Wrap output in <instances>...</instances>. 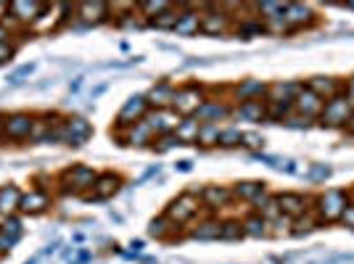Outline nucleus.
<instances>
[{
  "label": "nucleus",
  "mask_w": 354,
  "mask_h": 264,
  "mask_svg": "<svg viewBox=\"0 0 354 264\" xmlns=\"http://www.w3.org/2000/svg\"><path fill=\"white\" fill-rule=\"evenodd\" d=\"M346 206H349V193L344 188H325L317 196H312V214L317 217L320 227L341 222V214Z\"/></svg>",
  "instance_id": "nucleus-1"
},
{
  "label": "nucleus",
  "mask_w": 354,
  "mask_h": 264,
  "mask_svg": "<svg viewBox=\"0 0 354 264\" xmlns=\"http://www.w3.org/2000/svg\"><path fill=\"white\" fill-rule=\"evenodd\" d=\"M201 35H230L236 32V16L233 8L236 6H227V3H201Z\"/></svg>",
  "instance_id": "nucleus-2"
},
{
  "label": "nucleus",
  "mask_w": 354,
  "mask_h": 264,
  "mask_svg": "<svg viewBox=\"0 0 354 264\" xmlns=\"http://www.w3.org/2000/svg\"><path fill=\"white\" fill-rule=\"evenodd\" d=\"M198 193H201V188H198V191L180 193V196L172 198L169 206L164 209V217L169 222H175V225H180V227H185V225L191 220H196L198 211H201V198H198Z\"/></svg>",
  "instance_id": "nucleus-3"
},
{
  "label": "nucleus",
  "mask_w": 354,
  "mask_h": 264,
  "mask_svg": "<svg viewBox=\"0 0 354 264\" xmlns=\"http://www.w3.org/2000/svg\"><path fill=\"white\" fill-rule=\"evenodd\" d=\"M352 114H354V106L349 103V98L341 93L336 98L325 101L323 114L317 117V127H323V130H346Z\"/></svg>",
  "instance_id": "nucleus-4"
},
{
  "label": "nucleus",
  "mask_w": 354,
  "mask_h": 264,
  "mask_svg": "<svg viewBox=\"0 0 354 264\" xmlns=\"http://www.w3.org/2000/svg\"><path fill=\"white\" fill-rule=\"evenodd\" d=\"M207 88L201 82H185L175 88V98H172V111L177 117H193L198 111V106L207 101Z\"/></svg>",
  "instance_id": "nucleus-5"
},
{
  "label": "nucleus",
  "mask_w": 354,
  "mask_h": 264,
  "mask_svg": "<svg viewBox=\"0 0 354 264\" xmlns=\"http://www.w3.org/2000/svg\"><path fill=\"white\" fill-rule=\"evenodd\" d=\"M286 19H288V30H291V35L310 32L320 24L317 11H315L312 6H307V3H286Z\"/></svg>",
  "instance_id": "nucleus-6"
},
{
  "label": "nucleus",
  "mask_w": 354,
  "mask_h": 264,
  "mask_svg": "<svg viewBox=\"0 0 354 264\" xmlns=\"http://www.w3.org/2000/svg\"><path fill=\"white\" fill-rule=\"evenodd\" d=\"M148 111H151V106H148L146 95H130L124 106L119 109L117 114V122H114V130L117 132H124L127 127H133L138 122H143L148 117Z\"/></svg>",
  "instance_id": "nucleus-7"
},
{
  "label": "nucleus",
  "mask_w": 354,
  "mask_h": 264,
  "mask_svg": "<svg viewBox=\"0 0 354 264\" xmlns=\"http://www.w3.org/2000/svg\"><path fill=\"white\" fill-rule=\"evenodd\" d=\"M267 90H270V82L265 79H241L236 85H230L227 93H230V103L238 106V103H249V101H267Z\"/></svg>",
  "instance_id": "nucleus-8"
},
{
  "label": "nucleus",
  "mask_w": 354,
  "mask_h": 264,
  "mask_svg": "<svg viewBox=\"0 0 354 264\" xmlns=\"http://www.w3.org/2000/svg\"><path fill=\"white\" fill-rule=\"evenodd\" d=\"M198 124H220V122H230L233 119V103L220 101V98H207L198 106V111L193 114Z\"/></svg>",
  "instance_id": "nucleus-9"
},
{
  "label": "nucleus",
  "mask_w": 354,
  "mask_h": 264,
  "mask_svg": "<svg viewBox=\"0 0 354 264\" xmlns=\"http://www.w3.org/2000/svg\"><path fill=\"white\" fill-rule=\"evenodd\" d=\"M275 198H278V206H281V214L288 217V220H299V217L312 211V196H304V193L283 191L275 193Z\"/></svg>",
  "instance_id": "nucleus-10"
},
{
  "label": "nucleus",
  "mask_w": 354,
  "mask_h": 264,
  "mask_svg": "<svg viewBox=\"0 0 354 264\" xmlns=\"http://www.w3.org/2000/svg\"><path fill=\"white\" fill-rule=\"evenodd\" d=\"M95 177L98 172L95 169H90L85 164H77V167H69L66 172H64V180H66V193H85V191H93V185H95Z\"/></svg>",
  "instance_id": "nucleus-11"
},
{
  "label": "nucleus",
  "mask_w": 354,
  "mask_h": 264,
  "mask_svg": "<svg viewBox=\"0 0 354 264\" xmlns=\"http://www.w3.org/2000/svg\"><path fill=\"white\" fill-rule=\"evenodd\" d=\"M32 127H35V117H32V114H24V111H19V114L6 117V124H3V138H6V140H14V143L30 140Z\"/></svg>",
  "instance_id": "nucleus-12"
},
{
  "label": "nucleus",
  "mask_w": 354,
  "mask_h": 264,
  "mask_svg": "<svg viewBox=\"0 0 354 264\" xmlns=\"http://www.w3.org/2000/svg\"><path fill=\"white\" fill-rule=\"evenodd\" d=\"M323 106H325L323 98H320V95H315V93L304 85V88L299 90V95L294 98V114L310 119V122L317 124V117L323 114Z\"/></svg>",
  "instance_id": "nucleus-13"
},
{
  "label": "nucleus",
  "mask_w": 354,
  "mask_h": 264,
  "mask_svg": "<svg viewBox=\"0 0 354 264\" xmlns=\"http://www.w3.org/2000/svg\"><path fill=\"white\" fill-rule=\"evenodd\" d=\"M93 138V124L85 117H69L64 119V143L66 146H85Z\"/></svg>",
  "instance_id": "nucleus-14"
},
{
  "label": "nucleus",
  "mask_w": 354,
  "mask_h": 264,
  "mask_svg": "<svg viewBox=\"0 0 354 264\" xmlns=\"http://www.w3.org/2000/svg\"><path fill=\"white\" fill-rule=\"evenodd\" d=\"M198 32H201V8L193 6V3H180L175 35H180V37H193Z\"/></svg>",
  "instance_id": "nucleus-15"
},
{
  "label": "nucleus",
  "mask_w": 354,
  "mask_h": 264,
  "mask_svg": "<svg viewBox=\"0 0 354 264\" xmlns=\"http://www.w3.org/2000/svg\"><path fill=\"white\" fill-rule=\"evenodd\" d=\"M198 198H201V206L214 214V211L227 209V206L233 204V191L227 185H204L201 193H198Z\"/></svg>",
  "instance_id": "nucleus-16"
},
{
  "label": "nucleus",
  "mask_w": 354,
  "mask_h": 264,
  "mask_svg": "<svg viewBox=\"0 0 354 264\" xmlns=\"http://www.w3.org/2000/svg\"><path fill=\"white\" fill-rule=\"evenodd\" d=\"M122 185H124V180H122V175H117V172H98L95 185H93L90 196H85V198H88V201H106V198L117 196Z\"/></svg>",
  "instance_id": "nucleus-17"
},
{
  "label": "nucleus",
  "mask_w": 354,
  "mask_h": 264,
  "mask_svg": "<svg viewBox=\"0 0 354 264\" xmlns=\"http://www.w3.org/2000/svg\"><path fill=\"white\" fill-rule=\"evenodd\" d=\"M230 191H233V201H241V204H249V206L259 204L267 193H270L265 180H243V182H236Z\"/></svg>",
  "instance_id": "nucleus-18"
},
{
  "label": "nucleus",
  "mask_w": 354,
  "mask_h": 264,
  "mask_svg": "<svg viewBox=\"0 0 354 264\" xmlns=\"http://www.w3.org/2000/svg\"><path fill=\"white\" fill-rule=\"evenodd\" d=\"M153 135H169V132L177 130L180 124V117H177L172 109H151L148 117L143 119Z\"/></svg>",
  "instance_id": "nucleus-19"
},
{
  "label": "nucleus",
  "mask_w": 354,
  "mask_h": 264,
  "mask_svg": "<svg viewBox=\"0 0 354 264\" xmlns=\"http://www.w3.org/2000/svg\"><path fill=\"white\" fill-rule=\"evenodd\" d=\"M304 85H307L315 95H320L323 101H330V98H336V95L344 93V79H339V77H328V74L310 77V79H304Z\"/></svg>",
  "instance_id": "nucleus-20"
},
{
  "label": "nucleus",
  "mask_w": 354,
  "mask_h": 264,
  "mask_svg": "<svg viewBox=\"0 0 354 264\" xmlns=\"http://www.w3.org/2000/svg\"><path fill=\"white\" fill-rule=\"evenodd\" d=\"M114 135H117L119 146H135V148H151L153 138H156L146 122H138V124L127 127L124 132H114Z\"/></svg>",
  "instance_id": "nucleus-21"
},
{
  "label": "nucleus",
  "mask_w": 354,
  "mask_h": 264,
  "mask_svg": "<svg viewBox=\"0 0 354 264\" xmlns=\"http://www.w3.org/2000/svg\"><path fill=\"white\" fill-rule=\"evenodd\" d=\"M45 11H48V6H45V3H27V0L8 3V14L14 16L16 21H21V24H35Z\"/></svg>",
  "instance_id": "nucleus-22"
},
{
  "label": "nucleus",
  "mask_w": 354,
  "mask_h": 264,
  "mask_svg": "<svg viewBox=\"0 0 354 264\" xmlns=\"http://www.w3.org/2000/svg\"><path fill=\"white\" fill-rule=\"evenodd\" d=\"M50 209V193L43 188H32L30 193H21V204L19 211L21 214H43Z\"/></svg>",
  "instance_id": "nucleus-23"
},
{
  "label": "nucleus",
  "mask_w": 354,
  "mask_h": 264,
  "mask_svg": "<svg viewBox=\"0 0 354 264\" xmlns=\"http://www.w3.org/2000/svg\"><path fill=\"white\" fill-rule=\"evenodd\" d=\"M236 122H251V124H267V106L265 101H249L233 106Z\"/></svg>",
  "instance_id": "nucleus-24"
},
{
  "label": "nucleus",
  "mask_w": 354,
  "mask_h": 264,
  "mask_svg": "<svg viewBox=\"0 0 354 264\" xmlns=\"http://www.w3.org/2000/svg\"><path fill=\"white\" fill-rule=\"evenodd\" d=\"M74 11L80 16V21L82 24H104L109 21V14H111V6L109 3H80V6H74Z\"/></svg>",
  "instance_id": "nucleus-25"
},
{
  "label": "nucleus",
  "mask_w": 354,
  "mask_h": 264,
  "mask_svg": "<svg viewBox=\"0 0 354 264\" xmlns=\"http://www.w3.org/2000/svg\"><path fill=\"white\" fill-rule=\"evenodd\" d=\"M304 88L301 79H272L267 90V101H291L299 95V90Z\"/></svg>",
  "instance_id": "nucleus-26"
},
{
  "label": "nucleus",
  "mask_w": 354,
  "mask_h": 264,
  "mask_svg": "<svg viewBox=\"0 0 354 264\" xmlns=\"http://www.w3.org/2000/svg\"><path fill=\"white\" fill-rule=\"evenodd\" d=\"M172 98H175V85L172 82H156L153 88L146 93V101L151 109H172Z\"/></svg>",
  "instance_id": "nucleus-27"
},
{
  "label": "nucleus",
  "mask_w": 354,
  "mask_h": 264,
  "mask_svg": "<svg viewBox=\"0 0 354 264\" xmlns=\"http://www.w3.org/2000/svg\"><path fill=\"white\" fill-rule=\"evenodd\" d=\"M220 225L222 220H214V217L198 220V225L188 230V238H193V241H220Z\"/></svg>",
  "instance_id": "nucleus-28"
},
{
  "label": "nucleus",
  "mask_w": 354,
  "mask_h": 264,
  "mask_svg": "<svg viewBox=\"0 0 354 264\" xmlns=\"http://www.w3.org/2000/svg\"><path fill=\"white\" fill-rule=\"evenodd\" d=\"M180 225H175V222H169L167 217H156V220H151V225H148V235L151 238H156V241H175V235H180Z\"/></svg>",
  "instance_id": "nucleus-29"
},
{
  "label": "nucleus",
  "mask_w": 354,
  "mask_h": 264,
  "mask_svg": "<svg viewBox=\"0 0 354 264\" xmlns=\"http://www.w3.org/2000/svg\"><path fill=\"white\" fill-rule=\"evenodd\" d=\"M243 233L246 238H270V222L262 217V214H257V211H249L246 217H243Z\"/></svg>",
  "instance_id": "nucleus-30"
},
{
  "label": "nucleus",
  "mask_w": 354,
  "mask_h": 264,
  "mask_svg": "<svg viewBox=\"0 0 354 264\" xmlns=\"http://www.w3.org/2000/svg\"><path fill=\"white\" fill-rule=\"evenodd\" d=\"M267 106V124H283L286 119L294 114L291 101H265Z\"/></svg>",
  "instance_id": "nucleus-31"
},
{
  "label": "nucleus",
  "mask_w": 354,
  "mask_h": 264,
  "mask_svg": "<svg viewBox=\"0 0 354 264\" xmlns=\"http://www.w3.org/2000/svg\"><path fill=\"white\" fill-rule=\"evenodd\" d=\"M198 130H201V124L196 122L193 117H183L180 119V124H177V140L183 143V146H196V140H198Z\"/></svg>",
  "instance_id": "nucleus-32"
},
{
  "label": "nucleus",
  "mask_w": 354,
  "mask_h": 264,
  "mask_svg": "<svg viewBox=\"0 0 354 264\" xmlns=\"http://www.w3.org/2000/svg\"><path fill=\"white\" fill-rule=\"evenodd\" d=\"M236 35H241V37H259V35H267V27L262 19H257V16L251 14L246 16V19H241V21H236Z\"/></svg>",
  "instance_id": "nucleus-33"
},
{
  "label": "nucleus",
  "mask_w": 354,
  "mask_h": 264,
  "mask_svg": "<svg viewBox=\"0 0 354 264\" xmlns=\"http://www.w3.org/2000/svg\"><path fill=\"white\" fill-rule=\"evenodd\" d=\"M177 16H180V3H172L164 14H159L156 19H151L148 21V27H153V30H162V32H175V24H177Z\"/></svg>",
  "instance_id": "nucleus-34"
},
{
  "label": "nucleus",
  "mask_w": 354,
  "mask_h": 264,
  "mask_svg": "<svg viewBox=\"0 0 354 264\" xmlns=\"http://www.w3.org/2000/svg\"><path fill=\"white\" fill-rule=\"evenodd\" d=\"M241 140H243V130L236 127V124H225V127L220 130L217 148H222V151H233V148H241Z\"/></svg>",
  "instance_id": "nucleus-35"
},
{
  "label": "nucleus",
  "mask_w": 354,
  "mask_h": 264,
  "mask_svg": "<svg viewBox=\"0 0 354 264\" xmlns=\"http://www.w3.org/2000/svg\"><path fill=\"white\" fill-rule=\"evenodd\" d=\"M19 204H21V191L16 185H3L0 188V211L11 214L19 209Z\"/></svg>",
  "instance_id": "nucleus-36"
},
{
  "label": "nucleus",
  "mask_w": 354,
  "mask_h": 264,
  "mask_svg": "<svg viewBox=\"0 0 354 264\" xmlns=\"http://www.w3.org/2000/svg\"><path fill=\"white\" fill-rule=\"evenodd\" d=\"M220 130H222V124H201L196 146L204 148V151H209V148H217V140H220Z\"/></svg>",
  "instance_id": "nucleus-37"
},
{
  "label": "nucleus",
  "mask_w": 354,
  "mask_h": 264,
  "mask_svg": "<svg viewBox=\"0 0 354 264\" xmlns=\"http://www.w3.org/2000/svg\"><path fill=\"white\" fill-rule=\"evenodd\" d=\"M241 238H246V233H243V222L241 220H222L220 241H241Z\"/></svg>",
  "instance_id": "nucleus-38"
},
{
  "label": "nucleus",
  "mask_w": 354,
  "mask_h": 264,
  "mask_svg": "<svg viewBox=\"0 0 354 264\" xmlns=\"http://www.w3.org/2000/svg\"><path fill=\"white\" fill-rule=\"evenodd\" d=\"M304 177L310 180L312 185H320V182H328L333 177V167L330 164H310V169H307Z\"/></svg>",
  "instance_id": "nucleus-39"
},
{
  "label": "nucleus",
  "mask_w": 354,
  "mask_h": 264,
  "mask_svg": "<svg viewBox=\"0 0 354 264\" xmlns=\"http://www.w3.org/2000/svg\"><path fill=\"white\" fill-rule=\"evenodd\" d=\"M241 148H246L251 153H262V148H265V135L259 130H243Z\"/></svg>",
  "instance_id": "nucleus-40"
},
{
  "label": "nucleus",
  "mask_w": 354,
  "mask_h": 264,
  "mask_svg": "<svg viewBox=\"0 0 354 264\" xmlns=\"http://www.w3.org/2000/svg\"><path fill=\"white\" fill-rule=\"evenodd\" d=\"M183 143L177 140L175 132H169V135H156L153 138V143H151V151H156V153H169L172 148H180Z\"/></svg>",
  "instance_id": "nucleus-41"
},
{
  "label": "nucleus",
  "mask_w": 354,
  "mask_h": 264,
  "mask_svg": "<svg viewBox=\"0 0 354 264\" xmlns=\"http://www.w3.org/2000/svg\"><path fill=\"white\" fill-rule=\"evenodd\" d=\"M169 6H172V3H167V0H156V3H138L135 8H138V11H143V19L151 21V19H156L159 14H164Z\"/></svg>",
  "instance_id": "nucleus-42"
},
{
  "label": "nucleus",
  "mask_w": 354,
  "mask_h": 264,
  "mask_svg": "<svg viewBox=\"0 0 354 264\" xmlns=\"http://www.w3.org/2000/svg\"><path fill=\"white\" fill-rule=\"evenodd\" d=\"M32 72H35V64H24V66H19L11 77H8V85H24L27 82V77H32Z\"/></svg>",
  "instance_id": "nucleus-43"
},
{
  "label": "nucleus",
  "mask_w": 354,
  "mask_h": 264,
  "mask_svg": "<svg viewBox=\"0 0 354 264\" xmlns=\"http://www.w3.org/2000/svg\"><path fill=\"white\" fill-rule=\"evenodd\" d=\"M283 127H288V130H310V127H315V122L299 117V114H291V117L283 122Z\"/></svg>",
  "instance_id": "nucleus-44"
},
{
  "label": "nucleus",
  "mask_w": 354,
  "mask_h": 264,
  "mask_svg": "<svg viewBox=\"0 0 354 264\" xmlns=\"http://www.w3.org/2000/svg\"><path fill=\"white\" fill-rule=\"evenodd\" d=\"M0 230H3L6 235H11V238H16V241H19V238H21V222L16 220V217H8V220L0 225Z\"/></svg>",
  "instance_id": "nucleus-45"
},
{
  "label": "nucleus",
  "mask_w": 354,
  "mask_h": 264,
  "mask_svg": "<svg viewBox=\"0 0 354 264\" xmlns=\"http://www.w3.org/2000/svg\"><path fill=\"white\" fill-rule=\"evenodd\" d=\"M16 56V45L11 40H6V43H0V64H8V61H14Z\"/></svg>",
  "instance_id": "nucleus-46"
},
{
  "label": "nucleus",
  "mask_w": 354,
  "mask_h": 264,
  "mask_svg": "<svg viewBox=\"0 0 354 264\" xmlns=\"http://www.w3.org/2000/svg\"><path fill=\"white\" fill-rule=\"evenodd\" d=\"M16 243H19L16 238H11V235H6L3 230H0V256H3V254H8V251L16 246Z\"/></svg>",
  "instance_id": "nucleus-47"
},
{
  "label": "nucleus",
  "mask_w": 354,
  "mask_h": 264,
  "mask_svg": "<svg viewBox=\"0 0 354 264\" xmlns=\"http://www.w3.org/2000/svg\"><path fill=\"white\" fill-rule=\"evenodd\" d=\"M341 225L344 227H349L354 233V204H349L346 209H344V214H341Z\"/></svg>",
  "instance_id": "nucleus-48"
},
{
  "label": "nucleus",
  "mask_w": 354,
  "mask_h": 264,
  "mask_svg": "<svg viewBox=\"0 0 354 264\" xmlns=\"http://www.w3.org/2000/svg\"><path fill=\"white\" fill-rule=\"evenodd\" d=\"M344 95H346V98H349V103L354 106V74L344 79Z\"/></svg>",
  "instance_id": "nucleus-49"
},
{
  "label": "nucleus",
  "mask_w": 354,
  "mask_h": 264,
  "mask_svg": "<svg viewBox=\"0 0 354 264\" xmlns=\"http://www.w3.org/2000/svg\"><path fill=\"white\" fill-rule=\"evenodd\" d=\"M177 169H180V172H191L193 162H191V159H183V162H177Z\"/></svg>",
  "instance_id": "nucleus-50"
},
{
  "label": "nucleus",
  "mask_w": 354,
  "mask_h": 264,
  "mask_svg": "<svg viewBox=\"0 0 354 264\" xmlns=\"http://www.w3.org/2000/svg\"><path fill=\"white\" fill-rule=\"evenodd\" d=\"M8 37H11V32L6 30V24H3V21H0V43H6V40H8Z\"/></svg>",
  "instance_id": "nucleus-51"
},
{
  "label": "nucleus",
  "mask_w": 354,
  "mask_h": 264,
  "mask_svg": "<svg viewBox=\"0 0 354 264\" xmlns=\"http://www.w3.org/2000/svg\"><path fill=\"white\" fill-rule=\"evenodd\" d=\"M82 82H85V77H77V79L72 82V93H77V90L82 88Z\"/></svg>",
  "instance_id": "nucleus-52"
},
{
  "label": "nucleus",
  "mask_w": 354,
  "mask_h": 264,
  "mask_svg": "<svg viewBox=\"0 0 354 264\" xmlns=\"http://www.w3.org/2000/svg\"><path fill=\"white\" fill-rule=\"evenodd\" d=\"M344 132H346V135H352V138H354V114H352V119H349V124H346V130H344Z\"/></svg>",
  "instance_id": "nucleus-53"
},
{
  "label": "nucleus",
  "mask_w": 354,
  "mask_h": 264,
  "mask_svg": "<svg viewBox=\"0 0 354 264\" xmlns=\"http://www.w3.org/2000/svg\"><path fill=\"white\" fill-rule=\"evenodd\" d=\"M346 193H349V204H354V185H352V188H349Z\"/></svg>",
  "instance_id": "nucleus-54"
},
{
  "label": "nucleus",
  "mask_w": 354,
  "mask_h": 264,
  "mask_svg": "<svg viewBox=\"0 0 354 264\" xmlns=\"http://www.w3.org/2000/svg\"><path fill=\"white\" fill-rule=\"evenodd\" d=\"M3 124H6V117L0 114V138H3Z\"/></svg>",
  "instance_id": "nucleus-55"
},
{
  "label": "nucleus",
  "mask_w": 354,
  "mask_h": 264,
  "mask_svg": "<svg viewBox=\"0 0 354 264\" xmlns=\"http://www.w3.org/2000/svg\"><path fill=\"white\" fill-rule=\"evenodd\" d=\"M344 8H349V11H354V0H352V3H346V6H344Z\"/></svg>",
  "instance_id": "nucleus-56"
},
{
  "label": "nucleus",
  "mask_w": 354,
  "mask_h": 264,
  "mask_svg": "<svg viewBox=\"0 0 354 264\" xmlns=\"http://www.w3.org/2000/svg\"><path fill=\"white\" fill-rule=\"evenodd\" d=\"M27 264H37V259H32V262H27Z\"/></svg>",
  "instance_id": "nucleus-57"
}]
</instances>
